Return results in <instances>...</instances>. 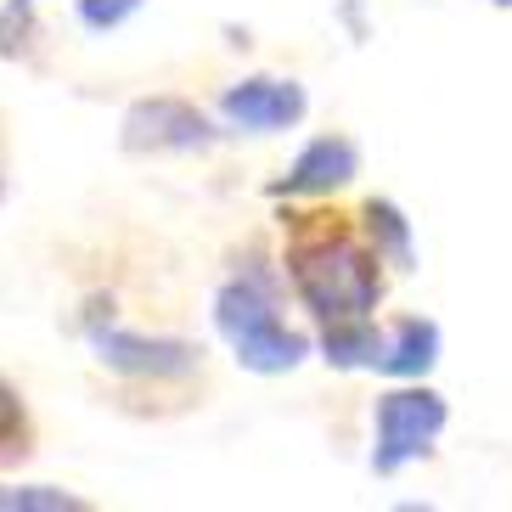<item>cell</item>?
<instances>
[{"label": "cell", "instance_id": "1", "mask_svg": "<svg viewBox=\"0 0 512 512\" xmlns=\"http://www.w3.org/2000/svg\"><path fill=\"white\" fill-rule=\"evenodd\" d=\"M276 259H282L287 293L299 304L310 327L327 321L377 316L389 299V265L361 237L355 209L344 203H282L276 209Z\"/></svg>", "mask_w": 512, "mask_h": 512}, {"label": "cell", "instance_id": "2", "mask_svg": "<svg viewBox=\"0 0 512 512\" xmlns=\"http://www.w3.org/2000/svg\"><path fill=\"white\" fill-rule=\"evenodd\" d=\"M287 276L282 259L259 237L231 248L226 276L209 299L214 338L231 349V361L254 377H287L316 355V332H304L299 321H287Z\"/></svg>", "mask_w": 512, "mask_h": 512}, {"label": "cell", "instance_id": "3", "mask_svg": "<svg viewBox=\"0 0 512 512\" xmlns=\"http://www.w3.org/2000/svg\"><path fill=\"white\" fill-rule=\"evenodd\" d=\"M85 349L91 361L113 377V406L136 417H175V411L203 406L209 389V355L197 338L181 332H136L113 316V304H85Z\"/></svg>", "mask_w": 512, "mask_h": 512}, {"label": "cell", "instance_id": "4", "mask_svg": "<svg viewBox=\"0 0 512 512\" xmlns=\"http://www.w3.org/2000/svg\"><path fill=\"white\" fill-rule=\"evenodd\" d=\"M451 428V400L417 377V383H389V389L372 400V467L377 479H400L406 467L428 462L439 451V439Z\"/></svg>", "mask_w": 512, "mask_h": 512}, {"label": "cell", "instance_id": "5", "mask_svg": "<svg viewBox=\"0 0 512 512\" xmlns=\"http://www.w3.org/2000/svg\"><path fill=\"white\" fill-rule=\"evenodd\" d=\"M226 136V124L181 91L136 96L119 119V152L130 158H192V152H214Z\"/></svg>", "mask_w": 512, "mask_h": 512}, {"label": "cell", "instance_id": "6", "mask_svg": "<svg viewBox=\"0 0 512 512\" xmlns=\"http://www.w3.org/2000/svg\"><path fill=\"white\" fill-rule=\"evenodd\" d=\"M214 119L226 124L231 136H282V130H299L310 119V91L282 74H248L220 85Z\"/></svg>", "mask_w": 512, "mask_h": 512}, {"label": "cell", "instance_id": "7", "mask_svg": "<svg viewBox=\"0 0 512 512\" xmlns=\"http://www.w3.org/2000/svg\"><path fill=\"white\" fill-rule=\"evenodd\" d=\"M355 175H361V141L349 130H321L293 152V164L282 175L265 181V197L271 203H321V197L349 192Z\"/></svg>", "mask_w": 512, "mask_h": 512}, {"label": "cell", "instance_id": "8", "mask_svg": "<svg viewBox=\"0 0 512 512\" xmlns=\"http://www.w3.org/2000/svg\"><path fill=\"white\" fill-rule=\"evenodd\" d=\"M439 355H445V332L434 316H394L383 327V361L377 377L389 383H417V377H434Z\"/></svg>", "mask_w": 512, "mask_h": 512}, {"label": "cell", "instance_id": "9", "mask_svg": "<svg viewBox=\"0 0 512 512\" xmlns=\"http://www.w3.org/2000/svg\"><path fill=\"white\" fill-rule=\"evenodd\" d=\"M355 226L361 237L377 248V259L389 265V276H411L417 271V226H411V214L394 203V197H361L355 203Z\"/></svg>", "mask_w": 512, "mask_h": 512}, {"label": "cell", "instance_id": "10", "mask_svg": "<svg viewBox=\"0 0 512 512\" xmlns=\"http://www.w3.org/2000/svg\"><path fill=\"white\" fill-rule=\"evenodd\" d=\"M316 355L332 372H377V361H383V327H377V316L327 321V327H316Z\"/></svg>", "mask_w": 512, "mask_h": 512}, {"label": "cell", "instance_id": "11", "mask_svg": "<svg viewBox=\"0 0 512 512\" xmlns=\"http://www.w3.org/2000/svg\"><path fill=\"white\" fill-rule=\"evenodd\" d=\"M34 456H40V417L29 394L0 372V473H23Z\"/></svg>", "mask_w": 512, "mask_h": 512}, {"label": "cell", "instance_id": "12", "mask_svg": "<svg viewBox=\"0 0 512 512\" xmlns=\"http://www.w3.org/2000/svg\"><path fill=\"white\" fill-rule=\"evenodd\" d=\"M0 512H91V501L68 484H17L0 473Z\"/></svg>", "mask_w": 512, "mask_h": 512}, {"label": "cell", "instance_id": "13", "mask_svg": "<svg viewBox=\"0 0 512 512\" xmlns=\"http://www.w3.org/2000/svg\"><path fill=\"white\" fill-rule=\"evenodd\" d=\"M40 51V0H0V57L34 62Z\"/></svg>", "mask_w": 512, "mask_h": 512}, {"label": "cell", "instance_id": "14", "mask_svg": "<svg viewBox=\"0 0 512 512\" xmlns=\"http://www.w3.org/2000/svg\"><path fill=\"white\" fill-rule=\"evenodd\" d=\"M147 0H74V23L85 34H113L141 12Z\"/></svg>", "mask_w": 512, "mask_h": 512}, {"label": "cell", "instance_id": "15", "mask_svg": "<svg viewBox=\"0 0 512 512\" xmlns=\"http://www.w3.org/2000/svg\"><path fill=\"white\" fill-rule=\"evenodd\" d=\"M490 6H496V12H512V0H490Z\"/></svg>", "mask_w": 512, "mask_h": 512}, {"label": "cell", "instance_id": "16", "mask_svg": "<svg viewBox=\"0 0 512 512\" xmlns=\"http://www.w3.org/2000/svg\"><path fill=\"white\" fill-rule=\"evenodd\" d=\"M0 197H6V175H0Z\"/></svg>", "mask_w": 512, "mask_h": 512}]
</instances>
